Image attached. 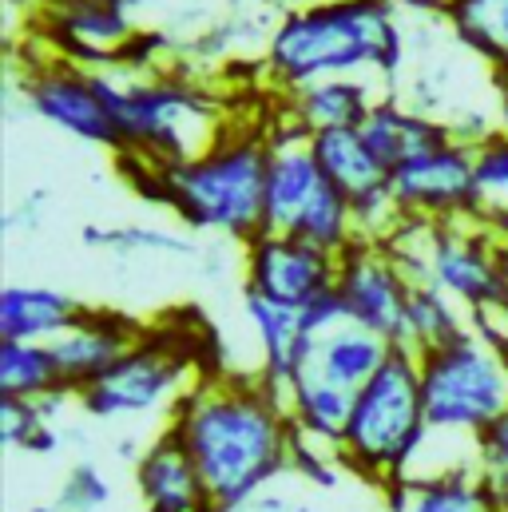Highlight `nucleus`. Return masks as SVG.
Here are the masks:
<instances>
[{"mask_svg": "<svg viewBox=\"0 0 508 512\" xmlns=\"http://www.w3.org/2000/svg\"><path fill=\"white\" fill-rule=\"evenodd\" d=\"M167 429L199 465L223 512L254 501L294 461V421L286 401L254 378L203 374L171 409Z\"/></svg>", "mask_w": 508, "mask_h": 512, "instance_id": "1", "label": "nucleus"}, {"mask_svg": "<svg viewBox=\"0 0 508 512\" xmlns=\"http://www.w3.org/2000/svg\"><path fill=\"white\" fill-rule=\"evenodd\" d=\"M401 0H314L278 16L262 72L278 92H298L330 76L393 80L409 56Z\"/></svg>", "mask_w": 508, "mask_h": 512, "instance_id": "2", "label": "nucleus"}, {"mask_svg": "<svg viewBox=\"0 0 508 512\" xmlns=\"http://www.w3.org/2000/svg\"><path fill=\"white\" fill-rule=\"evenodd\" d=\"M124 179L155 207H167L183 227L203 235H223L251 243L262 235L266 163L270 139L266 124H231L227 135L175 167H159L135 155H120Z\"/></svg>", "mask_w": 508, "mask_h": 512, "instance_id": "3", "label": "nucleus"}, {"mask_svg": "<svg viewBox=\"0 0 508 512\" xmlns=\"http://www.w3.org/2000/svg\"><path fill=\"white\" fill-rule=\"evenodd\" d=\"M100 84L120 128V155L159 167L211 151L235 124L227 104L183 64L159 72L104 68Z\"/></svg>", "mask_w": 508, "mask_h": 512, "instance_id": "4", "label": "nucleus"}, {"mask_svg": "<svg viewBox=\"0 0 508 512\" xmlns=\"http://www.w3.org/2000/svg\"><path fill=\"white\" fill-rule=\"evenodd\" d=\"M429 437L421 370L413 350H393L378 374L354 393L342 433V465L381 489L397 485Z\"/></svg>", "mask_w": 508, "mask_h": 512, "instance_id": "5", "label": "nucleus"}, {"mask_svg": "<svg viewBox=\"0 0 508 512\" xmlns=\"http://www.w3.org/2000/svg\"><path fill=\"white\" fill-rule=\"evenodd\" d=\"M417 370L425 421L433 433L481 441V433L508 413V370L497 346L477 330L417 354Z\"/></svg>", "mask_w": 508, "mask_h": 512, "instance_id": "6", "label": "nucleus"}, {"mask_svg": "<svg viewBox=\"0 0 508 512\" xmlns=\"http://www.w3.org/2000/svg\"><path fill=\"white\" fill-rule=\"evenodd\" d=\"M195 382H199L195 354L175 338L147 330V338L135 350H127L100 382L76 393V401L88 417H100V421L143 417L155 409L171 413L195 389Z\"/></svg>", "mask_w": 508, "mask_h": 512, "instance_id": "7", "label": "nucleus"}, {"mask_svg": "<svg viewBox=\"0 0 508 512\" xmlns=\"http://www.w3.org/2000/svg\"><path fill=\"white\" fill-rule=\"evenodd\" d=\"M8 88L24 100V108L36 120L60 128L64 135H72L80 143H96V147L120 151V128H116L112 104L104 96L100 72L68 64L60 56L44 52L36 60L28 56L24 68H12Z\"/></svg>", "mask_w": 508, "mask_h": 512, "instance_id": "8", "label": "nucleus"}, {"mask_svg": "<svg viewBox=\"0 0 508 512\" xmlns=\"http://www.w3.org/2000/svg\"><path fill=\"white\" fill-rule=\"evenodd\" d=\"M389 191H393L397 207L405 211V219L449 223V219L485 215L481 191H477V171H473V147L461 139H449V143L393 167Z\"/></svg>", "mask_w": 508, "mask_h": 512, "instance_id": "9", "label": "nucleus"}, {"mask_svg": "<svg viewBox=\"0 0 508 512\" xmlns=\"http://www.w3.org/2000/svg\"><path fill=\"white\" fill-rule=\"evenodd\" d=\"M338 294L346 302V318L374 330L397 350H409V298L413 278L381 243H354L338 258Z\"/></svg>", "mask_w": 508, "mask_h": 512, "instance_id": "10", "label": "nucleus"}, {"mask_svg": "<svg viewBox=\"0 0 508 512\" xmlns=\"http://www.w3.org/2000/svg\"><path fill=\"white\" fill-rule=\"evenodd\" d=\"M40 44L80 68H116L139 36V20L116 0H40Z\"/></svg>", "mask_w": 508, "mask_h": 512, "instance_id": "11", "label": "nucleus"}, {"mask_svg": "<svg viewBox=\"0 0 508 512\" xmlns=\"http://www.w3.org/2000/svg\"><path fill=\"white\" fill-rule=\"evenodd\" d=\"M243 274H247V294H258L286 310H302L318 294L334 290L338 258L294 235H258L247 243Z\"/></svg>", "mask_w": 508, "mask_h": 512, "instance_id": "12", "label": "nucleus"}, {"mask_svg": "<svg viewBox=\"0 0 508 512\" xmlns=\"http://www.w3.org/2000/svg\"><path fill=\"white\" fill-rule=\"evenodd\" d=\"M147 338V330L120 310L108 306H88L56 342H48L60 382L68 393H84L88 385H96L127 350H135Z\"/></svg>", "mask_w": 508, "mask_h": 512, "instance_id": "13", "label": "nucleus"}, {"mask_svg": "<svg viewBox=\"0 0 508 512\" xmlns=\"http://www.w3.org/2000/svg\"><path fill=\"white\" fill-rule=\"evenodd\" d=\"M135 489L143 512H223L211 501V489L191 461V453L163 429L139 457H135Z\"/></svg>", "mask_w": 508, "mask_h": 512, "instance_id": "14", "label": "nucleus"}, {"mask_svg": "<svg viewBox=\"0 0 508 512\" xmlns=\"http://www.w3.org/2000/svg\"><path fill=\"white\" fill-rule=\"evenodd\" d=\"M378 100L381 92L370 76H330L298 92H282V104L274 116L294 124L302 135H318V131L362 128Z\"/></svg>", "mask_w": 508, "mask_h": 512, "instance_id": "15", "label": "nucleus"}, {"mask_svg": "<svg viewBox=\"0 0 508 512\" xmlns=\"http://www.w3.org/2000/svg\"><path fill=\"white\" fill-rule=\"evenodd\" d=\"M88 306L60 290L36 282H8L0 290V342H56Z\"/></svg>", "mask_w": 508, "mask_h": 512, "instance_id": "16", "label": "nucleus"}, {"mask_svg": "<svg viewBox=\"0 0 508 512\" xmlns=\"http://www.w3.org/2000/svg\"><path fill=\"white\" fill-rule=\"evenodd\" d=\"M358 131H362V139L370 143V151L381 159L385 171H393V167H401L405 159L425 155V151H433V147H441V143L453 139L441 120H433V116L409 108V104L397 100V96H381L378 104H374V112L366 116V124Z\"/></svg>", "mask_w": 508, "mask_h": 512, "instance_id": "17", "label": "nucleus"}, {"mask_svg": "<svg viewBox=\"0 0 508 512\" xmlns=\"http://www.w3.org/2000/svg\"><path fill=\"white\" fill-rule=\"evenodd\" d=\"M310 151H314L322 175L350 199V207L389 191V171L381 167V159L370 151V143L362 139L358 128L318 131V135H310Z\"/></svg>", "mask_w": 508, "mask_h": 512, "instance_id": "18", "label": "nucleus"}, {"mask_svg": "<svg viewBox=\"0 0 508 512\" xmlns=\"http://www.w3.org/2000/svg\"><path fill=\"white\" fill-rule=\"evenodd\" d=\"M397 346H389L374 330L358 326V322H342L330 334H322L314 342V358H310V374L326 378V382L342 385L350 393H358L385 366V358Z\"/></svg>", "mask_w": 508, "mask_h": 512, "instance_id": "19", "label": "nucleus"}, {"mask_svg": "<svg viewBox=\"0 0 508 512\" xmlns=\"http://www.w3.org/2000/svg\"><path fill=\"white\" fill-rule=\"evenodd\" d=\"M389 512H501L481 469H461L425 481H397L385 489Z\"/></svg>", "mask_w": 508, "mask_h": 512, "instance_id": "20", "label": "nucleus"}, {"mask_svg": "<svg viewBox=\"0 0 508 512\" xmlns=\"http://www.w3.org/2000/svg\"><path fill=\"white\" fill-rule=\"evenodd\" d=\"M350 409H354V393L350 389L326 382V378H318L310 370L290 385V393H286V413L294 421V433L306 437V441L330 445V449L342 445Z\"/></svg>", "mask_w": 508, "mask_h": 512, "instance_id": "21", "label": "nucleus"}, {"mask_svg": "<svg viewBox=\"0 0 508 512\" xmlns=\"http://www.w3.org/2000/svg\"><path fill=\"white\" fill-rule=\"evenodd\" d=\"M441 16L469 52L508 72V0H445Z\"/></svg>", "mask_w": 508, "mask_h": 512, "instance_id": "22", "label": "nucleus"}, {"mask_svg": "<svg viewBox=\"0 0 508 512\" xmlns=\"http://www.w3.org/2000/svg\"><path fill=\"white\" fill-rule=\"evenodd\" d=\"M469 330H473V314L465 306H457L437 286H413V298H409V350L413 354L449 346Z\"/></svg>", "mask_w": 508, "mask_h": 512, "instance_id": "23", "label": "nucleus"}, {"mask_svg": "<svg viewBox=\"0 0 508 512\" xmlns=\"http://www.w3.org/2000/svg\"><path fill=\"white\" fill-rule=\"evenodd\" d=\"M64 389L56 358L40 342H0V397L16 401H44L48 393Z\"/></svg>", "mask_w": 508, "mask_h": 512, "instance_id": "24", "label": "nucleus"}, {"mask_svg": "<svg viewBox=\"0 0 508 512\" xmlns=\"http://www.w3.org/2000/svg\"><path fill=\"white\" fill-rule=\"evenodd\" d=\"M84 247L92 251H108V255H195L191 239L167 231V227H143V223H127V227H84Z\"/></svg>", "mask_w": 508, "mask_h": 512, "instance_id": "25", "label": "nucleus"}, {"mask_svg": "<svg viewBox=\"0 0 508 512\" xmlns=\"http://www.w3.org/2000/svg\"><path fill=\"white\" fill-rule=\"evenodd\" d=\"M473 171H477V191L485 219L493 227L508 223V128L493 131L473 147Z\"/></svg>", "mask_w": 508, "mask_h": 512, "instance_id": "26", "label": "nucleus"}, {"mask_svg": "<svg viewBox=\"0 0 508 512\" xmlns=\"http://www.w3.org/2000/svg\"><path fill=\"white\" fill-rule=\"evenodd\" d=\"M477 469L485 477V485L493 489V501L497 509L508 512V413L489 425L477 441Z\"/></svg>", "mask_w": 508, "mask_h": 512, "instance_id": "27", "label": "nucleus"}, {"mask_svg": "<svg viewBox=\"0 0 508 512\" xmlns=\"http://www.w3.org/2000/svg\"><path fill=\"white\" fill-rule=\"evenodd\" d=\"M52 425L36 401H16V397H0V441L8 449H28V441Z\"/></svg>", "mask_w": 508, "mask_h": 512, "instance_id": "28", "label": "nucleus"}, {"mask_svg": "<svg viewBox=\"0 0 508 512\" xmlns=\"http://www.w3.org/2000/svg\"><path fill=\"white\" fill-rule=\"evenodd\" d=\"M68 501H76L80 509L96 512L104 509L108 501H112V485H108V477L92 465V461H80V465H72V473H68V481H64V489H60Z\"/></svg>", "mask_w": 508, "mask_h": 512, "instance_id": "29", "label": "nucleus"}, {"mask_svg": "<svg viewBox=\"0 0 508 512\" xmlns=\"http://www.w3.org/2000/svg\"><path fill=\"white\" fill-rule=\"evenodd\" d=\"M40 207H44V191H32L16 211H8V231H20V227H28V231H36V223H40Z\"/></svg>", "mask_w": 508, "mask_h": 512, "instance_id": "30", "label": "nucleus"}, {"mask_svg": "<svg viewBox=\"0 0 508 512\" xmlns=\"http://www.w3.org/2000/svg\"><path fill=\"white\" fill-rule=\"evenodd\" d=\"M56 449H60V433H56L52 425H44V429L28 441V449H24V453H32V457H52Z\"/></svg>", "mask_w": 508, "mask_h": 512, "instance_id": "31", "label": "nucleus"}, {"mask_svg": "<svg viewBox=\"0 0 508 512\" xmlns=\"http://www.w3.org/2000/svg\"><path fill=\"white\" fill-rule=\"evenodd\" d=\"M116 4H120L124 12H131V16L139 20V16H147V12H155V8L163 4V0H116Z\"/></svg>", "mask_w": 508, "mask_h": 512, "instance_id": "32", "label": "nucleus"}, {"mask_svg": "<svg viewBox=\"0 0 508 512\" xmlns=\"http://www.w3.org/2000/svg\"><path fill=\"white\" fill-rule=\"evenodd\" d=\"M32 512H88V509H80L76 501H68V497L60 493L56 501H48V505H36V509H32Z\"/></svg>", "mask_w": 508, "mask_h": 512, "instance_id": "33", "label": "nucleus"}, {"mask_svg": "<svg viewBox=\"0 0 508 512\" xmlns=\"http://www.w3.org/2000/svg\"><path fill=\"white\" fill-rule=\"evenodd\" d=\"M497 262H501V274H505L508 286V231H497Z\"/></svg>", "mask_w": 508, "mask_h": 512, "instance_id": "34", "label": "nucleus"}, {"mask_svg": "<svg viewBox=\"0 0 508 512\" xmlns=\"http://www.w3.org/2000/svg\"><path fill=\"white\" fill-rule=\"evenodd\" d=\"M497 354H501V362H505V370H508V338L501 342V346H497Z\"/></svg>", "mask_w": 508, "mask_h": 512, "instance_id": "35", "label": "nucleus"}, {"mask_svg": "<svg viewBox=\"0 0 508 512\" xmlns=\"http://www.w3.org/2000/svg\"><path fill=\"white\" fill-rule=\"evenodd\" d=\"M401 4H433V8H441L445 0H401Z\"/></svg>", "mask_w": 508, "mask_h": 512, "instance_id": "36", "label": "nucleus"}, {"mask_svg": "<svg viewBox=\"0 0 508 512\" xmlns=\"http://www.w3.org/2000/svg\"><path fill=\"white\" fill-rule=\"evenodd\" d=\"M505 128H508V92H505Z\"/></svg>", "mask_w": 508, "mask_h": 512, "instance_id": "37", "label": "nucleus"}]
</instances>
